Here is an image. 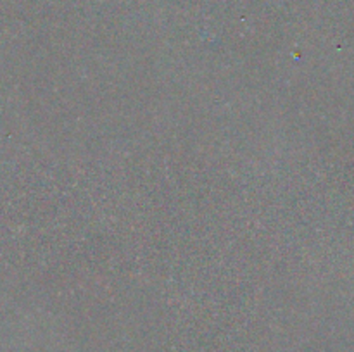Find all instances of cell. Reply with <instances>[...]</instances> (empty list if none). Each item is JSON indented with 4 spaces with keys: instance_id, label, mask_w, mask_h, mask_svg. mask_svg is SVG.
I'll return each mask as SVG.
<instances>
[]
</instances>
